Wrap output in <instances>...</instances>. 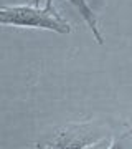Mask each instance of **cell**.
Segmentation results:
<instances>
[{"mask_svg": "<svg viewBox=\"0 0 132 149\" xmlns=\"http://www.w3.org/2000/svg\"><path fill=\"white\" fill-rule=\"evenodd\" d=\"M0 25L41 28V30H51L61 35L71 33V25L56 12V8H46L38 5H2Z\"/></svg>", "mask_w": 132, "mask_h": 149, "instance_id": "cell-1", "label": "cell"}, {"mask_svg": "<svg viewBox=\"0 0 132 149\" xmlns=\"http://www.w3.org/2000/svg\"><path fill=\"white\" fill-rule=\"evenodd\" d=\"M106 138L99 126L93 123L86 124H69L66 128H61L53 133L51 138H48L41 143L46 149H84L86 146Z\"/></svg>", "mask_w": 132, "mask_h": 149, "instance_id": "cell-2", "label": "cell"}, {"mask_svg": "<svg viewBox=\"0 0 132 149\" xmlns=\"http://www.w3.org/2000/svg\"><path fill=\"white\" fill-rule=\"evenodd\" d=\"M68 2L78 10V13L83 17V20L88 23V27L91 28V32H93V35H94L96 42L99 43V45H102V43H104V38H102V35H101L97 17H96V13L93 12V8L89 7L88 0H68Z\"/></svg>", "mask_w": 132, "mask_h": 149, "instance_id": "cell-3", "label": "cell"}, {"mask_svg": "<svg viewBox=\"0 0 132 149\" xmlns=\"http://www.w3.org/2000/svg\"><path fill=\"white\" fill-rule=\"evenodd\" d=\"M109 149H132V128L112 139Z\"/></svg>", "mask_w": 132, "mask_h": 149, "instance_id": "cell-4", "label": "cell"}, {"mask_svg": "<svg viewBox=\"0 0 132 149\" xmlns=\"http://www.w3.org/2000/svg\"><path fill=\"white\" fill-rule=\"evenodd\" d=\"M111 143L112 141L109 138H102V139H99V141H96V143L89 144V146H86L84 149H109Z\"/></svg>", "mask_w": 132, "mask_h": 149, "instance_id": "cell-5", "label": "cell"}, {"mask_svg": "<svg viewBox=\"0 0 132 149\" xmlns=\"http://www.w3.org/2000/svg\"><path fill=\"white\" fill-rule=\"evenodd\" d=\"M37 149H46V148H45L43 144H37Z\"/></svg>", "mask_w": 132, "mask_h": 149, "instance_id": "cell-6", "label": "cell"}]
</instances>
